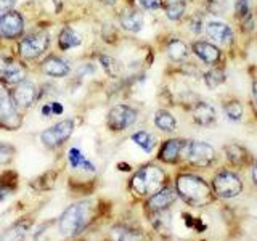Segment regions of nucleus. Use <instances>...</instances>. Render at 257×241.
<instances>
[{
    "mask_svg": "<svg viewBox=\"0 0 257 241\" xmlns=\"http://www.w3.org/2000/svg\"><path fill=\"white\" fill-rule=\"evenodd\" d=\"M249 16V0H235V18L243 21Z\"/></svg>",
    "mask_w": 257,
    "mask_h": 241,
    "instance_id": "33",
    "label": "nucleus"
},
{
    "mask_svg": "<svg viewBox=\"0 0 257 241\" xmlns=\"http://www.w3.org/2000/svg\"><path fill=\"white\" fill-rule=\"evenodd\" d=\"M68 161H69V166L72 169H84V171L87 172H95L96 167L93 163H90L84 155L82 151H80L79 148H71L69 153H68Z\"/></svg>",
    "mask_w": 257,
    "mask_h": 241,
    "instance_id": "23",
    "label": "nucleus"
},
{
    "mask_svg": "<svg viewBox=\"0 0 257 241\" xmlns=\"http://www.w3.org/2000/svg\"><path fill=\"white\" fill-rule=\"evenodd\" d=\"M13 188H8V187H2L0 188V203H2V201L10 195V191H12Z\"/></svg>",
    "mask_w": 257,
    "mask_h": 241,
    "instance_id": "38",
    "label": "nucleus"
},
{
    "mask_svg": "<svg viewBox=\"0 0 257 241\" xmlns=\"http://www.w3.org/2000/svg\"><path fill=\"white\" fill-rule=\"evenodd\" d=\"M137 117H139V112L132 106H128V104H116V106H112L109 109L106 123L111 131L120 132L134 126Z\"/></svg>",
    "mask_w": 257,
    "mask_h": 241,
    "instance_id": "6",
    "label": "nucleus"
},
{
    "mask_svg": "<svg viewBox=\"0 0 257 241\" xmlns=\"http://www.w3.org/2000/svg\"><path fill=\"white\" fill-rule=\"evenodd\" d=\"M92 204L84 201L68 207L60 217V231L63 236H76L92 222Z\"/></svg>",
    "mask_w": 257,
    "mask_h": 241,
    "instance_id": "2",
    "label": "nucleus"
},
{
    "mask_svg": "<svg viewBox=\"0 0 257 241\" xmlns=\"http://www.w3.org/2000/svg\"><path fill=\"white\" fill-rule=\"evenodd\" d=\"M252 100H254V104L257 108V79L252 82Z\"/></svg>",
    "mask_w": 257,
    "mask_h": 241,
    "instance_id": "40",
    "label": "nucleus"
},
{
    "mask_svg": "<svg viewBox=\"0 0 257 241\" xmlns=\"http://www.w3.org/2000/svg\"><path fill=\"white\" fill-rule=\"evenodd\" d=\"M0 124L10 129L20 126L16 103L13 100V96L8 93L4 87H0Z\"/></svg>",
    "mask_w": 257,
    "mask_h": 241,
    "instance_id": "9",
    "label": "nucleus"
},
{
    "mask_svg": "<svg viewBox=\"0 0 257 241\" xmlns=\"http://www.w3.org/2000/svg\"><path fill=\"white\" fill-rule=\"evenodd\" d=\"M42 114H45V116L52 114V106H50V104H45V106L42 108Z\"/></svg>",
    "mask_w": 257,
    "mask_h": 241,
    "instance_id": "42",
    "label": "nucleus"
},
{
    "mask_svg": "<svg viewBox=\"0 0 257 241\" xmlns=\"http://www.w3.org/2000/svg\"><path fill=\"white\" fill-rule=\"evenodd\" d=\"M24 235H26V227H24V225H18L15 230L8 233L7 238H12V241H21Z\"/></svg>",
    "mask_w": 257,
    "mask_h": 241,
    "instance_id": "35",
    "label": "nucleus"
},
{
    "mask_svg": "<svg viewBox=\"0 0 257 241\" xmlns=\"http://www.w3.org/2000/svg\"><path fill=\"white\" fill-rule=\"evenodd\" d=\"M215 150L206 142L187 140L182 150V159L193 167H211L215 161Z\"/></svg>",
    "mask_w": 257,
    "mask_h": 241,
    "instance_id": "4",
    "label": "nucleus"
},
{
    "mask_svg": "<svg viewBox=\"0 0 257 241\" xmlns=\"http://www.w3.org/2000/svg\"><path fill=\"white\" fill-rule=\"evenodd\" d=\"M42 72L52 77H64L69 72V64L58 56H50L42 63Z\"/></svg>",
    "mask_w": 257,
    "mask_h": 241,
    "instance_id": "19",
    "label": "nucleus"
},
{
    "mask_svg": "<svg viewBox=\"0 0 257 241\" xmlns=\"http://www.w3.org/2000/svg\"><path fill=\"white\" fill-rule=\"evenodd\" d=\"M100 2H103V4H108V5H112V4H116V0H100Z\"/></svg>",
    "mask_w": 257,
    "mask_h": 241,
    "instance_id": "44",
    "label": "nucleus"
},
{
    "mask_svg": "<svg viewBox=\"0 0 257 241\" xmlns=\"http://www.w3.org/2000/svg\"><path fill=\"white\" fill-rule=\"evenodd\" d=\"M191 114H193V120H195V123L201 127L212 126L217 119L215 108L209 101H204V100H199L193 104Z\"/></svg>",
    "mask_w": 257,
    "mask_h": 241,
    "instance_id": "14",
    "label": "nucleus"
},
{
    "mask_svg": "<svg viewBox=\"0 0 257 241\" xmlns=\"http://www.w3.org/2000/svg\"><path fill=\"white\" fill-rule=\"evenodd\" d=\"M191 52L190 45L182 39H171L167 44V55L172 61H185Z\"/></svg>",
    "mask_w": 257,
    "mask_h": 241,
    "instance_id": "20",
    "label": "nucleus"
},
{
    "mask_svg": "<svg viewBox=\"0 0 257 241\" xmlns=\"http://www.w3.org/2000/svg\"><path fill=\"white\" fill-rule=\"evenodd\" d=\"M206 10L211 15L220 16L227 10V0H207L206 2Z\"/></svg>",
    "mask_w": 257,
    "mask_h": 241,
    "instance_id": "30",
    "label": "nucleus"
},
{
    "mask_svg": "<svg viewBox=\"0 0 257 241\" xmlns=\"http://www.w3.org/2000/svg\"><path fill=\"white\" fill-rule=\"evenodd\" d=\"M47 47H48V36L42 34V32H37V34H31L21 40L20 53L26 60H36L37 56H40L45 52Z\"/></svg>",
    "mask_w": 257,
    "mask_h": 241,
    "instance_id": "8",
    "label": "nucleus"
},
{
    "mask_svg": "<svg viewBox=\"0 0 257 241\" xmlns=\"http://www.w3.org/2000/svg\"><path fill=\"white\" fill-rule=\"evenodd\" d=\"M132 142L135 145H139V147L145 151V153H151L156 147V139L155 135L147 132V131H139L132 135Z\"/></svg>",
    "mask_w": 257,
    "mask_h": 241,
    "instance_id": "27",
    "label": "nucleus"
},
{
    "mask_svg": "<svg viewBox=\"0 0 257 241\" xmlns=\"http://www.w3.org/2000/svg\"><path fill=\"white\" fill-rule=\"evenodd\" d=\"M119 169L120 171H131V167H128L127 164H119Z\"/></svg>",
    "mask_w": 257,
    "mask_h": 241,
    "instance_id": "43",
    "label": "nucleus"
},
{
    "mask_svg": "<svg viewBox=\"0 0 257 241\" xmlns=\"http://www.w3.org/2000/svg\"><path fill=\"white\" fill-rule=\"evenodd\" d=\"M251 175H252L254 183L257 185V163H254V164H252V167H251Z\"/></svg>",
    "mask_w": 257,
    "mask_h": 241,
    "instance_id": "41",
    "label": "nucleus"
},
{
    "mask_svg": "<svg viewBox=\"0 0 257 241\" xmlns=\"http://www.w3.org/2000/svg\"><path fill=\"white\" fill-rule=\"evenodd\" d=\"M179 195H177V190L172 187H163L161 190H158L156 193H153L150 196V199L147 201V206L151 212H164L171 207Z\"/></svg>",
    "mask_w": 257,
    "mask_h": 241,
    "instance_id": "11",
    "label": "nucleus"
},
{
    "mask_svg": "<svg viewBox=\"0 0 257 241\" xmlns=\"http://www.w3.org/2000/svg\"><path fill=\"white\" fill-rule=\"evenodd\" d=\"M120 28L128 31V32H140L143 29V15L137 10H124L119 16Z\"/></svg>",
    "mask_w": 257,
    "mask_h": 241,
    "instance_id": "18",
    "label": "nucleus"
},
{
    "mask_svg": "<svg viewBox=\"0 0 257 241\" xmlns=\"http://www.w3.org/2000/svg\"><path fill=\"white\" fill-rule=\"evenodd\" d=\"M72 131H74V123H72L71 119H64V120H60V123H56L55 126L48 127L47 131H44L42 135H40V139H42V142L47 147L55 148L66 142L71 137Z\"/></svg>",
    "mask_w": 257,
    "mask_h": 241,
    "instance_id": "7",
    "label": "nucleus"
},
{
    "mask_svg": "<svg viewBox=\"0 0 257 241\" xmlns=\"http://www.w3.org/2000/svg\"><path fill=\"white\" fill-rule=\"evenodd\" d=\"M190 48L201 61L209 64V66H215L222 58L220 48L211 42H206V40H195V42L190 45Z\"/></svg>",
    "mask_w": 257,
    "mask_h": 241,
    "instance_id": "12",
    "label": "nucleus"
},
{
    "mask_svg": "<svg viewBox=\"0 0 257 241\" xmlns=\"http://www.w3.org/2000/svg\"><path fill=\"white\" fill-rule=\"evenodd\" d=\"M15 155V148L8 143L0 142V164H7L8 161H12Z\"/></svg>",
    "mask_w": 257,
    "mask_h": 241,
    "instance_id": "34",
    "label": "nucleus"
},
{
    "mask_svg": "<svg viewBox=\"0 0 257 241\" xmlns=\"http://www.w3.org/2000/svg\"><path fill=\"white\" fill-rule=\"evenodd\" d=\"M15 4H16V0H0V13L10 12Z\"/></svg>",
    "mask_w": 257,
    "mask_h": 241,
    "instance_id": "36",
    "label": "nucleus"
},
{
    "mask_svg": "<svg viewBox=\"0 0 257 241\" xmlns=\"http://www.w3.org/2000/svg\"><path fill=\"white\" fill-rule=\"evenodd\" d=\"M8 63H10V60L5 58L4 55H0V74H2V71L7 68V64H8Z\"/></svg>",
    "mask_w": 257,
    "mask_h": 241,
    "instance_id": "39",
    "label": "nucleus"
},
{
    "mask_svg": "<svg viewBox=\"0 0 257 241\" xmlns=\"http://www.w3.org/2000/svg\"><path fill=\"white\" fill-rule=\"evenodd\" d=\"M134 4L135 7H139L140 10L155 12L163 7V0H134Z\"/></svg>",
    "mask_w": 257,
    "mask_h": 241,
    "instance_id": "32",
    "label": "nucleus"
},
{
    "mask_svg": "<svg viewBox=\"0 0 257 241\" xmlns=\"http://www.w3.org/2000/svg\"><path fill=\"white\" fill-rule=\"evenodd\" d=\"M50 106H52V112H55V114H61V112H63V106L58 101H53Z\"/></svg>",
    "mask_w": 257,
    "mask_h": 241,
    "instance_id": "37",
    "label": "nucleus"
},
{
    "mask_svg": "<svg viewBox=\"0 0 257 241\" xmlns=\"http://www.w3.org/2000/svg\"><path fill=\"white\" fill-rule=\"evenodd\" d=\"M223 151H225L227 161L235 167H247V166H252L254 163L252 155L243 147V145L230 143L227 147H223Z\"/></svg>",
    "mask_w": 257,
    "mask_h": 241,
    "instance_id": "13",
    "label": "nucleus"
},
{
    "mask_svg": "<svg viewBox=\"0 0 257 241\" xmlns=\"http://www.w3.org/2000/svg\"><path fill=\"white\" fill-rule=\"evenodd\" d=\"M166 182V174L161 167L155 164L143 166L137 171L131 180V188L140 196H151L153 193L163 188Z\"/></svg>",
    "mask_w": 257,
    "mask_h": 241,
    "instance_id": "3",
    "label": "nucleus"
},
{
    "mask_svg": "<svg viewBox=\"0 0 257 241\" xmlns=\"http://www.w3.org/2000/svg\"><path fill=\"white\" fill-rule=\"evenodd\" d=\"M100 63L103 64L104 71H106L111 77H117V76H120V72H122V66H120V63L116 58H112V56L101 55L100 56Z\"/></svg>",
    "mask_w": 257,
    "mask_h": 241,
    "instance_id": "29",
    "label": "nucleus"
},
{
    "mask_svg": "<svg viewBox=\"0 0 257 241\" xmlns=\"http://www.w3.org/2000/svg\"><path fill=\"white\" fill-rule=\"evenodd\" d=\"M24 21L18 12H7L0 16V39H16L23 34Z\"/></svg>",
    "mask_w": 257,
    "mask_h": 241,
    "instance_id": "10",
    "label": "nucleus"
},
{
    "mask_svg": "<svg viewBox=\"0 0 257 241\" xmlns=\"http://www.w3.org/2000/svg\"><path fill=\"white\" fill-rule=\"evenodd\" d=\"M166 16L171 21H180L187 13V0H163Z\"/></svg>",
    "mask_w": 257,
    "mask_h": 241,
    "instance_id": "21",
    "label": "nucleus"
},
{
    "mask_svg": "<svg viewBox=\"0 0 257 241\" xmlns=\"http://www.w3.org/2000/svg\"><path fill=\"white\" fill-rule=\"evenodd\" d=\"M24 77H26V71L20 63L15 61L8 63L7 68L2 71V74H0V79L7 84H20L21 80H24Z\"/></svg>",
    "mask_w": 257,
    "mask_h": 241,
    "instance_id": "22",
    "label": "nucleus"
},
{
    "mask_svg": "<svg viewBox=\"0 0 257 241\" xmlns=\"http://www.w3.org/2000/svg\"><path fill=\"white\" fill-rule=\"evenodd\" d=\"M175 190L185 203L193 207H203L211 204L215 195L204 179L195 174H180L175 179Z\"/></svg>",
    "mask_w": 257,
    "mask_h": 241,
    "instance_id": "1",
    "label": "nucleus"
},
{
    "mask_svg": "<svg viewBox=\"0 0 257 241\" xmlns=\"http://www.w3.org/2000/svg\"><path fill=\"white\" fill-rule=\"evenodd\" d=\"M155 126L166 134H171L177 129V119L167 109H159L155 114Z\"/></svg>",
    "mask_w": 257,
    "mask_h": 241,
    "instance_id": "24",
    "label": "nucleus"
},
{
    "mask_svg": "<svg viewBox=\"0 0 257 241\" xmlns=\"http://www.w3.org/2000/svg\"><path fill=\"white\" fill-rule=\"evenodd\" d=\"M225 80H227V74H225V69L220 66H212L204 74V84L209 90H215V88L220 87Z\"/></svg>",
    "mask_w": 257,
    "mask_h": 241,
    "instance_id": "25",
    "label": "nucleus"
},
{
    "mask_svg": "<svg viewBox=\"0 0 257 241\" xmlns=\"http://www.w3.org/2000/svg\"><path fill=\"white\" fill-rule=\"evenodd\" d=\"M187 140L183 139H169L166 140L159 148V161H163L166 164H175L177 161L182 158V150Z\"/></svg>",
    "mask_w": 257,
    "mask_h": 241,
    "instance_id": "15",
    "label": "nucleus"
},
{
    "mask_svg": "<svg viewBox=\"0 0 257 241\" xmlns=\"http://www.w3.org/2000/svg\"><path fill=\"white\" fill-rule=\"evenodd\" d=\"M206 34L215 44H222V45H227L233 40V29L227 23L222 21H209L206 24Z\"/></svg>",
    "mask_w": 257,
    "mask_h": 241,
    "instance_id": "17",
    "label": "nucleus"
},
{
    "mask_svg": "<svg viewBox=\"0 0 257 241\" xmlns=\"http://www.w3.org/2000/svg\"><path fill=\"white\" fill-rule=\"evenodd\" d=\"M211 188L215 196L230 199L238 196L243 191V180L241 177L235 172L228 171V169H220L219 172L214 175Z\"/></svg>",
    "mask_w": 257,
    "mask_h": 241,
    "instance_id": "5",
    "label": "nucleus"
},
{
    "mask_svg": "<svg viewBox=\"0 0 257 241\" xmlns=\"http://www.w3.org/2000/svg\"><path fill=\"white\" fill-rule=\"evenodd\" d=\"M222 108H223V112L225 116H227L230 120H233V123H238V120L243 119V103H241L239 100L236 98H230V100H225L222 103Z\"/></svg>",
    "mask_w": 257,
    "mask_h": 241,
    "instance_id": "26",
    "label": "nucleus"
},
{
    "mask_svg": "<svg viewBox=\"0 0 257 241\" xmlns=\"http://www.w3.org/2000/svg\"><path fill=\"white\" fill-rule=\"evenodd\" d=\"M204 21H203V16H201L199 13H196V15H191L190 18H188V29L193 32V34H201L203 32V29H204Z\"/></svg>",
    "mask_w": 257,
    "mask_h": 241,
    "instance_id": "31",
    "label": "nucleus"
},
{
    "mask_svg": "<svg viewBox=\"0 0 257 241\" xmlns=\"http://www.w3.org/2000/svg\"><path fill=\"white\" fill-rule=\"evenodd\" d=\"M12 96H13V100H15L16 104H18V106L28 108L37 98V88H36L34 84L31 82V80L24 79V80H21L20 84H16Z\"/></svg>",
    "mask_w": 257,
    "mask_h": 241,
    "instance_id": "16",
    "label": "nucleus"
},
{
    "mask_svg": "<svg viewBox=\"0 0 257 241\" xmlns=\"http://www.w3.org/2000/svg\"><path fill=\"white\" fill-rule=\"evenodd\" d=\"M58 42H60V47L63 48V50H69V48H74V47L80 45L82 39H80V36L77 34L74 29L64 28L61 31V34H60Z\"/></svg>",
    "mask_w": 257,
    "mask_h": 241,
    "instance_id": "28",
    "label": "nucleus"
}]
</instances>
